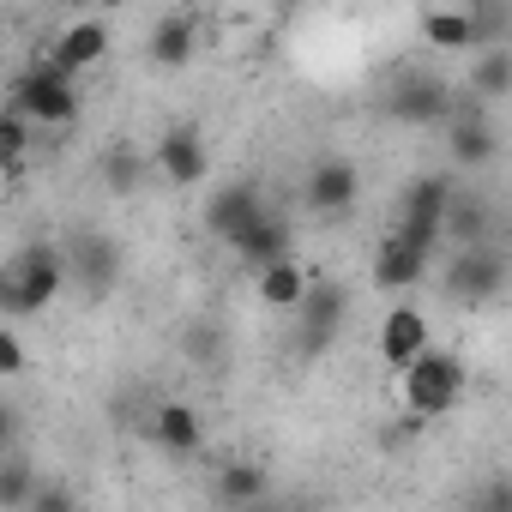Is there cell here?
Returning a JSON list of instances; mask_svg holds the SVG:
<instances>
[{"label":"cell","instance_id":"6da1fadb","mask_svg":"<svg viewBox=\"0 0 512 512\" xmlns=\"http://www.w3.org/2000/svg\"><path fill=\"white\" fill-rule=\"evenodd\" d=\"M67 290V260L61 247L31 241L0 266V314H43L55 296Z\"/></svg>","mask_w":512,"mask_h":512},{"label":"cell","instance_id":"7a4b0ae2","mask_svg":"<svg viewBox=\"0 0 512 512\" xmlns=\"http://www.w3.org/2000/svg\"><path fill=\"white\" fill-rule=\"evenodd\" d=\"M464 386H470V374H464V356H452V350H422L404 374H398V392H404V416H416V422H434V416H446V410H458V398H464Z\"/></svg>","mask_w":512,"mask_h":512},{"label":"cell","instance_id":"3957f363","mask_svg":"<svg viewBox=\"0 0 512 512\" xmlns=\"http://www.w3.org/2000/svg\"><path fill=\"white\" fill-rule=\"evenodd\" d=\"M7 109L25 115L31 127H73V121L85 115V97H79V79H67V73H55L49 61H37V67H25V73L13 79Z\"/></svg>","mask_w":512,"mask_h":512},{"label":"cell","instance_id":"277c9868","mask_svg":"<svg viewBox=\"0 0 512 512\" xmlns=\"http://www.w3.org/2000/svg\"><path fill=\"white\" fill-rule=\"evenodd\" d=\"M452 175H416L410 187H404V199H398V235L404 241H416V247H440V217H446V205H452Z\"/></svg>","mask_w":512,"mask_h":512},{"label":"cell","instance_id":"5b68a950","mask_svg":"<svg viewBox=\"0 0 512 512\" xmlns=\"http://www.w3.org/2000/svg\"><path fill=\"white\" fill-rule=\"evenodd\" d=\"M500 290H506V253H500L494 241L452 253V266H446V296H458V302H494Z\"/></svg>","mask_w":512,"mask_h":512},{"label":"cell","instance_id":"8992f818","mask_svg":"<svg viewBox=\"0 0 512 512\" xmlns=\"http://www.w3.org/2000/svg\"><path fill=\"white\" fill-rule=\"evenodd\" d=\"M302 199H308V211H320V217H344V211L362 199V169H356L350 157H320V163L308 169V181H302Z\"/></svg>","mask_w":512,"mask_h":512},{"label":"cell","instance_id":"52a82bcc","mask_svg":"<svg viewBox=\"0 0 512 512\" xmlns=\"http://www.w3.org/2000/svg\"><path fill=\"white\" fill-rule=\"evenodd\" d=\"M344 308H350V296L338 290V284H326V278H314L308 284V296H302V326H296V350L302 356H320L332 338H338V326H344Z\"/></svg>","mask_w":512,"mask_h":512},{"label":"cell","instance_id":"ba28073f","mask_svg":"<svg viewBox=\"0 0 512 512\" xmlns=\"http://www.w3.org/2000/svg\"><path fill=\"white\" fill-rule=\"evenodd\" d=\"M266 211V199H260V187L253 181H223L217 193H205V211H199V223H205V235H217V241H235L253 217Z\"/></svg>","mask_w":512,"mask_h":512},{"label":"cell","instance_id":"9c48e42d","mask_svg":"<svg viewBox=\"0 0 512 512\" xmlns=\"http://www.w3.org/2000/svg\"><path fill=\"white\" fill-rule=\"evenodd\" d=\"M61 260H67V278H79V290L91 302H103L115 290V278H121V247L109 235H79L73 253H61Z\"/></svg>","mask_w":512,"mask_h":512},{"label":"cell","instance_id":"30bf717a","mask_svg":"<svg viewBox=\"0 0 512 512\" xmlns=\"http://www.w3.org/2000/svg\"><path fill=\"white\" fill-rule=\"evenodd\" d=\"M151 163H157V175H163V181H175V187H199V181L211 175V157H205L199 127H169V133L157 139Z\"/></svg>","mask_w":512,"mask_h":512},{"label":"cell","instance_id":"8fae6325","mask_svg":"<svg viewBox=\"0 0 512 512\" xmlns=\"http://www.w3.org/2000/svg\"><path fill=\"white\" fill-rule=\"evenodd\" d=\"M428 344H434V338H428V314H422L416 302H398V308L380 320V362H386L392 374H404Z\"/></svg>","mask_w":512,"mask_h":512},{"label":"cell","instance_id":"7c38bea8","mask_svg":"<svg viewBox=\"0 0 512 512\" xmlns=\"http://www.w3.org/2000/svg\"><path fill=\"white\" fill-rule=\"evenodd\" d=\"M428 260H434L428 247H416L398 229H386V241L374 247V272L368 278H374V290H416L428 278Z\"/></svg>","mask_w":512,"mask_h":512},{"label":"cell","instance_id":"4fadbf2b","mask_svg":"<svg viewBox=\"0 0 512 512\" xmlns=\"http://www.w3.org/2000/svg\"><path fill=\"white\" fill-rule=\"evenodd\" d=\"M235 260H247L253 272H266V266H278V260H290V247H296V229H290V217H278V211H260L235 241Z\"/></svg>","mask_w":512,"mask_h":512},{"label":"cell","instance_id":"5bb4252c","mask_svg":"<svg viewBox=\"0 0 512 512\" xmlns=\"http://www.w3.org/2000/svg\"><path fill=\"white\" fill-rule=\"evenodd\" d=\"M103 55H109V25H103V19H73V25L49 43L43 61H49L55 73H67V79H79V73L97 67Z\"/></svg>","mask_w":512,"mask_h":512},{"label":"cell","instance_id":"9a60e30c","mask_svg":"<svg viewBox=\"0 0 512 512\" xmlns=\"http://www.w3.org/2000/svg\"><path fill=\"white\" fill-rule=\"evenodd\" d=\"M386 115L416 121V127H434V121L452 115V85H440V79H428V73H410V79H398V91L386 97Z\"/></svg>","mask_w":512,"mask_h":512},{"label":"cell","instance_id":"2e32d148","mask_svg":"<svg viewBox=\"0 0 512 512\" xmlns=\"http://www.w3.org/2000/svg\"><path fill=\"white\" fill-rule=\"evenodd\" d=\"M145 55H151V67H187V61L199 55V25H193V13H163V19L151 25V37H145Z\"/></svg>","mask_w":512,"mask_h":512},{"label":"cell","instance_id":"e0dca14e","mask_svg":"<svg viewBox=\"0 0 512 512\" xmlns=\"http://www.w3.org/2000/svg\"><path fill=\"white\" fill-rule=\"evenodd\" d=\"M151 440L163 446V452H175V458H193L199 446H205V422H199V410L193 404H157V416H151Z\"/></svg>","mask_w":512,"mask_h":512},{"label":"cell","instance_id":"ac0fdd59","mask_svg":"<svg viewBox=\"0 0 512 512\" xmlns=\"http://www.w3.org/2000/svg\"><path fill=\"white\" fill-rule=\"evenodd\" d=\"M217 494H223V506H253V500H272V470L266 464H253V458H229L223 470H217Z\"/></svg>","mask_w":512,"mask_h":512},{"label":"cell","instance_id":"d6986e66","mask_svg":"<svg viewBox=\"0 0 512 512\" xmlns=\"http://www.w3.org/2000/svg\"><path fill=\"white\" fill-rule=\"evenodd\" d=\"M464 91H470L476 103H500V97L512 91V43L482 49V55L470 61V73H464Z\"/></svg>","mask_w":512,"mask_h":512},{"label":"cell","instance_id":"ffe728a7","mask_svg":"<svg viewBox=\"0 0 512 512\" xmlns=\"http://www.w3.org/2000/svg\"><path fill=\"white\" fill-rule=\"evenodd\" d=\"M440 241H452V247H482L488 241V205H482V193H452V205L440 217Z\"/></svg>","mask_w":512,"mask_h":512},{"label":"cell","instance_id":"44dd1931","mask_svg":"<svg viewBox=\"0 0 512 512\" xmlns=\"http://www.w3.org/2000/svg\"><path fill=\"white\" fill-rule=\"evenodd\" d=\"M308 284H314V278L296 266V253H290V260H278V266H266V272H260V302H266V308L296 314V308H302V296H308Z\"/></svg>","mask_w":512,"mask_h":512},{"label":"cell","instance_id":"7402d4cb","mask_svg":"<svg viewBox=\"0 0 512 512\" xmlns=\"http://www.w3.org/2000/svg\"><path fill=\"white\" fill-rule=\"evenodd\" d=\"M494 151H500V133L488 127V115L452 121V163L458 169H482V163H494Z\"/></svg>","mask_w":512,"mask_h":512},{"label":"cell","instance_id":"603a6c76","mask_svg":"<svg viewBox=\"0 0 512 512\" xmlns=\"http://www.w3.org/2000/svg\"><path fill=\"white\" fill-rule=\"evenodd\" d=\"M37 464L31 458H19V452H7L0 458V512H25V500L37 494Z\"/></svg>","mask_w":512,"mask_h":512},{"label":"cell","instance_id":"cb8c5ba5","mask_svg":"<svg viewBox=\"0 0 512 512\" xmlns=\"http://www.w3.org/2000/svg\"><path fill=\"white\" fill-rule=\"evenodd\" d=\"M31 121L25 115H13V109H0V169L7 175H25V163H31Z\"/></svg>","mask_w":512,"mask_h":512},{"label":"cell","instance_id":"d4e9b609","mask_svg":"<svg viewBox=\"0 0 512 512\" xmlns=\"http://www.w3.org/2000/svg\"><path fill=\"white\" fill-rule=\"evenodd\" d=\"M139 175H145V157H139V151L115 145V151L103 157V181H109V193H133V187H139Z\"/></svg>","mask_w":512,"mask_h":512},{"label":"cell","instance_id":"484cf974","mask_svg":"<svg viewBox=\"0 0 512 512\" xmlns=\"http://www.w3.org/2000/svg\"><path fill=\"white\" fill-rule=\"evenodd\" d=\"M25 512H85V500L67 482H37V494L25 500Z\"/></svg>","mask_w":512,"mask_h":512},{"label":"cell","instance_id":"4316f807","mask_svg":"<svg viewBox=\"0 0 512 512\" xmlns=\"http://www.w3.org/2000/svg\"><path fill=\"white\" fill-rule=\"evenodd\" d=\"M464 512H512V482H500V476L482 482V488L464 500Z\"/></svg>","mask_w":512,"mask_h":512},{"label":"cell","instance_id":"83f0119b","mask_svg":"<svg viewBox=\"0 0 512 512\" xmlns=\"http://www.w3.org/2000/svg\"><path fill=\"white\" fill-rule=\"evenodd\" d=\"M25 368H31V356H25L19 332H13V326H0V380H19Z\"/></svg>","mask_w":512,"mask_h":512},{"label":"cell","instance_id":"f1b7e54d","mask_svg":"<svg viewBox=\"0 0 512 512\" xmlns=\"http://www.w3.org/2000/svg\"><path fill=\"white\" fill-rule=\"evenodd\" d=\"M19 452V410L13 404H0V458Z\"/></svg>","mask_w":512,"mask_h":512},{"label":"cell","instance_id":"f546056e","mask_svg":"<svg viewBox=\"0 0 512 512\" xmlns=\"http://www.w3.org/2000/svg\"><path fill=\"white\" fill-rule=\"evenodd\" d=\"M241 512H290V506H278V500H253V506H241Z\"/></svg>","mask_w":512,"mask_h":512}]
</instances>
